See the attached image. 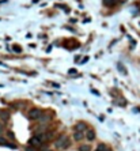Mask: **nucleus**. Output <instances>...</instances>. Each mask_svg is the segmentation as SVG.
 Instances as JSON below:
<instances>
[{
	"instance_id": "1",
	"label": "nucleus",
	"mask_w": 140,
	"mask_h": 151,
	"mask_svg": "<svg viewBox=\"0 0 140 151\" xmlns=\"http://www.w3.org/2000/svg\"><path fill=\"white\" fill-rule=\"evenodd\" d=\"M55 146H56V148H67V147H69V140L65 135H61L55 142Z\"/></svg>"
},
{
	"instance_id": "2",
	"label": "nucleus",
	"mask_w": 140,
	"mask_h": 151,
	"mask_svg": "<svg viewBox=\"0 0 140 151\" xmlns=\"http://www.w3.org/2000/svg\"><path fill=\"white\" fill-rule=\"evenodd\" d=\"M44 115L42 113V110L41 109H38V108H34V109H31L30 112H29V119L30 120H40L41 119V116Z\"/></svg>"
},
{
	"instance_id": "3",
	"label": "nucleus",
	"mask_w": 140,
	"mask_h": 151,
	"mask_svg": "<svg viewBox=\"0 0 140 151\" xmlns=\"http://www.w3.org/2000/svg\"><path fill=\"white\" fill-rule=\"evenodd\" d=\"M86 139H87L88 142H93V140H95V131L94 129H87L86 131Z\"/></svg>"
},
{
	"instance_id": "4",
	"label": "nucleus",
	"mask_w": 140,
	"mask_h": 151,
	"mask_svg": "<svg viewBox=\"0 0 140 151\" xmlns=\"http://www.w3.org/2000/svg\"><path fill=\"white\" fill-rule=\"evenodd\" d=\"M41 143H42V142L40 140V139H38L37 136H33V138H31L30 140H29V144H30V146H33V147H38V146H41Z\"/></svg>"
},
{
	"instance_id": "5",
	"label": "nucleus",
	"mask_w": 140,
	"mask_h": 151,
	"mask_svg": "<svg viewBox=\"0 0 140 151\" xmlns=\"http://www.w3.org/2000/svg\"><path fill=\"white\" fill-rule=\"evenodd\" d=\"M75 129L78 131V132H83L84 129H87V125H86V123L80 121V123H78V124L75 125Z\"/></svg>"
},
{
	"instance_id": "6",
	"label": "nucleus",
	"mask_w": 140,
	"mask_h": 151,
	"mask_svg": "<svg viewBox=\"0 0 140 151\" xmlns=\"http://www.w3.org/2000/svg\"><path fill=\"white\" fill-rule=\"evenodd\" d=\"M52 120V117H50V116H46V115H42L41 116V119H40V120H38V123H40V124H46V123H49V121Z\"/></svg>"
},
{
	"instance_id": "7",
	"label": "nucleus",
	"mask_w": 140,
	"mask_h": 151,
	"mask_svg": "<svg viewBox=\"0 0 140 151\" xmlns=\"http://www.w3.org/2000/svg\"><path fill=\"white\" fill-rule=\"evenodd\" d=\"M84 138V135H83V132H78V131H75V133H73V139L76 142H79V140H82Z\"/></svg>"
},
{
	"instance_id": "8",
	"label": "nucleus",
	"mask_w": 140,
	"mask_h": 151,
	"mask_svg": "<svg viewBox=\"0 0 140 151\" xmlns=\"http://www.w3.org/2000/svg\"><path fill=\"white\" fill-rule=\"evenodd\" d=\"M95 151H112V148H109V147L106 146V144H104V143H101V144H98V147H97Z\"/></svg>"
},
{
	"instance_id": "9",
	"label": "nucleus",
	"mask_w": 140,
	"mask_h": 151,
	"mask_svg": "<svg viewBox=\"0 0 140 151\" xmlns=\"http://www.w3.org/2000/svg\"><path fill=\"white\" fill-rule=\"evenodd\" d=\"M104 4L108 5V7H112V5L117 4V0H104Z\"/></svg>"
},
{
	"instance_id": "10",
	"label": "nucleus",
	"mask_w": 140,
	"mask_h": 151,
	"mask_svg": "<svg viewBox=\"0 0 140 151\" xmlns=\"http://www.w3.org/2000/svg\"><path fill=\"white\" fill-rule=\"evenodd\" d=\"M78 150L79 151H91V146H90V144H82Z\"/></svg>"
},
{
	"instance_id": "11",
	"label": "nucleus",
	"mask_w": 140,
	"mask_h": 151,
	"mask_svg": "<svg viewBox=\"0 0 140 151\" xmlns=\"http://www.w3.org/2000/svg\"><path fill=\"white\" fill-rule=\"evenodd\" d=\"M0 117H1L4 121H7L8 120V117H10V115H8V112H1V113H0Z\"/></svg>"
},
{
	"instance_id": "12",
	"label": "nucleus",
	"mask_w": 140,
	"mask_h": 151,
	"mask_svg": "<svg viewBox=\"0 0 140 151\" xmlns=\"http://www.w3.org/2000/svg\"><path fill=\"white\" fill-rule=\"evenodd\" d=\"M7 144H8L7 139H5V138H3V136H0V146H7Z\"/></svg>"
},
{
	"instance_id": "13",
	"label": "nucleus",
	"mask_w": 140,
	"mask_h": 151,
	"mask_svg": "<svg viewBox=\"0 0 140 151\" xmlns=\"http://www.w3.org/2000/svg\"><path fill=\"white\" fill-rule=\"evenodd\" d=\"M117 67H118L120 71H122V73H124V75H127V73H128V72H127V69H125V67L121 64V63H118V65H117Z\"/></svg>"
},
{
	"instance_id": "14",
	"label": "nucleus",
	"mask_w": 140,
	"mask_h": 151,
	"mask_svg": "<svg viewBox=\"0 0 140 151\" xmlns=\"http://www.w3.org/2000/svg\"><path fill=\"white\" fill-rule=\"evenodd\" d=\"M12 48H14V51H15L16 53H19V52H21V47H19V45H14Z\"/></svg>"
},
{
	"instance_id": "15",
	"label": "nucleus",
	"mask_w": 140,
	"mask_h": 151,
	"mask_svg": "<svg viewBox=\"0 0 140 151\" xmlns=\"http://www.w3.org/2000/svg\"><path fill=\"white\" fill-rule=\"evenodd\" d=\"M25 151H36V150H34L33 147H27V148H26V150H25Z\"/></svg>"
},
{
	"instance_id": "16",
	"label": "nucleus",
	"mask_w": 140,
	"mask_h": 151,
	"mask_svg": "<svg viewBox=\"0 0 140 151\" xmlns=\"http://www.w3.org/2000/svg\"><path fill=\"white\" fill-rule=\"evenodd\" d=\"M8 136H10L11 139H14V133H12V132H8Z\"/></svg>"
},
{
	"instance_id": "17",
	"label": "nucleus",
	"mask_w": 140,
	"mask_h": 151,
	"mask_svg": "<svg viewBox=\"0 0 140 151\" xmlns=\"http://www.w3.org/2000/svg\"><path fill=\"white\" fill-rule=\"evenodd\" d=\"M42 151H53V150H49V148H45V150H42Z\"/></svg>"
}]
</instances>
